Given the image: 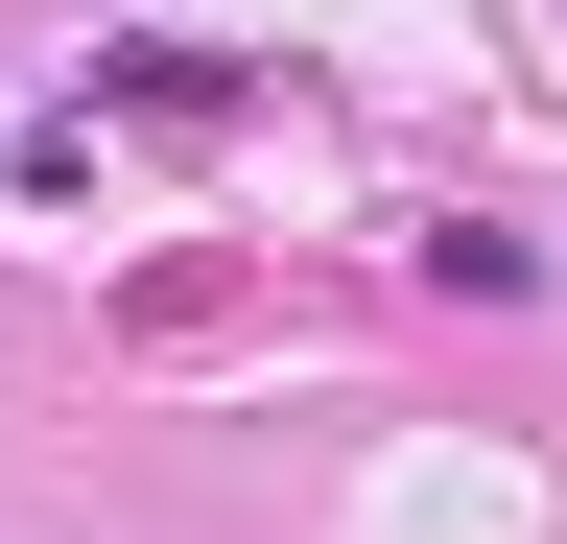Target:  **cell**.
<instances>
[{
    "label": "cell",
    "mask_w": 567,
    "mask_h": 544,
    "mask_svg": "<svg viewBox=\"0 0 567 544\" xmlns=\"http://www.w3.org/2000/svg\"><path fill=\"white\" fill-rule=\"evenodd\" d=\"M95 95H118V119H260L237 48H95Z\"/></svg>",
    "instance_id": "obj_1"
},
{
    "label": "cell",
    "mask_w": 567,
    "mask_h": 544,
    "mask_svg": "<svg viewBox=\"0 0 567 544\" xmlns=\"http://www.w3.org/2000/svg\"><path fill=\"white\" fill-rule=\"evenodd\" d=\"M425 285H450V308H544V237H473V214H450V237H425Z\"/></svg>",
    "instance_id": "obj_2"
}]
</instances>
